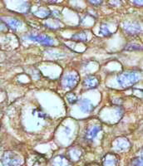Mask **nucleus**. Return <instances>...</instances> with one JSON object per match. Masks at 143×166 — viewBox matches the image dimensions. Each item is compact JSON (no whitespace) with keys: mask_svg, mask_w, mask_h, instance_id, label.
I'll use <instances>...</instances> for the list:
<instances>
[{"mask_svg":"<svg viewBox=\"0 0 143 166\" xmlns=\"http://www.w3.org/2000/svg\"><path fill=\"white\" fill-rule=\"evenodd\" d=\"M80 110L83 113H91L94 110V105L93 102L88 99H83L80 102Z\"/></svg>","mask_w":143,"mask_h":166,"instance_id":"1a4fd4ad","label":"nucleus"},{"mask_svg":"<svg viewBox=\"0 0 143 166\" xmlns=\"http://www.w3.org/2000/svg\"><path fill=\"white\" fill-rule=\"evenodd\" d=\"M72 40L76 41V42H86L87 40V34L85 31L78 33L74 35H72L71 37Z\"/></svg>","mask_w":143,"mask_h":166,"instance_id":"ddd939ff","label":"nucleus"},{"mask_svg":"<svg viewBox=\"0 0 143 166\" xmlns=\"http://www.w3.org/2000/svg\"><path fill=\"white\" fill-rule=\"evenodd\" d=\"M52 166H70V162L64 156L57 155L52 159Z\"/></svg>","mask_w":143,"mask_h":166,"instance_id":"9d476101","label":"nucleus"},{"mask_svg":"<svg viewBox=\"0 0 143 166\" xmlns=\"http://www.w3.org/2000/svg\"><path fill=\"white\" fill-rule=\"evenodd\" d=\"M2 163L4 166H21L22 159L14 152L7 151L3 154Z\"/></svg>","mask_w":143,"mask_h":166,"instance_id":"f03ea898","label":"nucleus"},{"mask_svg":"<svg viewBox=\"0 0 143 166\" xmlns=\"http://www.w3.org/2000/svg\"><path fill=\"white\" fill-rule=\"evenodd\" d=\"M86 166H100L98 164H96V163H92V164H89Z\"/></svg>","mask_w":143,"mask_h":166,"instance_id":"412c9836","label":"nucleus"},{"mask_svg":"<svg viewBox=\"0 0 143 166\" xmlns=\"http://www.w3.org/2000/svg\"><path fill=\"white\" fill-rule=\"evenodd\" d=\"M114 149L116 151H125L130 148V142L124 137L117 138L114 141Z\"/></svg>","mask_w":143,"mask_h":166,"instance_id":"423d86ee","label":"nucleus"},{"mask_svg":"<svg viewBox=\"0 0 143 166\" xmlns=\"http://www.w3.org/2000/svg\"><path fill=\"white\" fill-rule=\"evenodd\" d=\"M126 49H127V50H129V51L138 50V49H142V47H139V46H137V47H131V46L130 45V46H128V47H127Z\"/></svg>","mask_w":143,"mask_h":166,"instance_id":"6ab92c4d","label":"nucleus"},{"mask_svg":"<svg viewBox=\"0 0 143 166\" xmlns=\"http://www.w3.org/2000/svg\"><path fill=\"white\" fill-rule=\"evenodd\" d=\"M131 166H142V158H135L131 160Z\"/></svg>","mask_w":143,"mask_h":166,"instance_id":"f3484780","label":"nucleus"},{"mask_svg":"<svg viewBox=\"0 0 143 166\" xmlns=\"http://www.w3.org/2000/svg\"><path fill=\"white\" fill-rule=\"evenodd\" d=\"M33 114L35 115L36 116H37L38 118L43 119V120L47 119V117H48V116L43 112V110H39V109H35V110L33 111Z\"/></svg>","mask_w":143,"mask_h":166,"instance_id":"dca6fc26","label":"nucleus"},{"mask_svg":"<svg viewBox=\"0 0 143 166\" xmlns=\"http://www.w3.org/2000/svg\"><path fill=\"white\" fill-rule=\"evenodd\" d=\"M28 38H29V40L37 42L39 43L43 44V45H46V46H52V45H53V40L52 38H50L49 37L43 36V35H29Z\"/></svg>","mask_w":143,"mask_h":166,"instance_id":"0eeeda50","label":"nucleus"},{"mask_svg":"<svg viewBox=\"0 0 143 166\" xmlns=\"http://www.w3.org/2000/svg\"><path fill=\"white\" fill-rule=\"evenodd\" d=\"M66 98H67V101H68L69 104L71 105H74V104H77L78 102V97L77 96V95L73 92H67L66 94Z\"/></svg>","mask_w":143,"mask_h":166,"instance_id":"4468645a","label":"nucleus"},{"mask_svg":"<svg viewBox=\"0 0 143 166\" xmlns=\"http://www.w3.org/2000/svg\"><path fill=\"white\" fill-rule=\"evenodd\" d=\"M101 130L100 125H93V126L89 127L86 131V139L88 140H93L95 139L97 134Z\"/></svg>","mask_w":143,"mask_h":166,"instance_id":"6e6552de","label":"nucleus"},{"mask_svg":"<svg viewBox=\"0 0 143 166\" xmlns=\"http://www.w3.org/2000/svg\"><path fill=\"white\" fill-rule=\"evenodd\" d=\"M100 33L102 36L104 37H110L112 35V33L110 32V30L107 28V26L106 24H102V25L101 26Z\"/></svg>","mask_w":143,"mask_h":166,"instance_id":"2eb2a0df","label":"nucleus"},{"mask_svg":"<svg viewBox=\"0 0 143 166\" xmlns=\"http://www.w3.org/2000/svg\"><path fill=\"white\" fill-rule=\"evenodd\" d=\"M90 2L95 5H97V4L101 3V0H90Z\"/></svg>","mask_w":143,"mask_h":166,"instance_id":"aec40b11","label":"nucleus"},{"mask_svg":"<svg viewBox=\"0 0 143 166\" xmlns=\"http://www.w3.org/2000/svg\"><path fill=\"white\" fill-rule=\"evenodd\" d=\"M79 82V76L77 73H69L63 78V85L67 89H73Z\"/></svg>","mask_w":143,"mask_h":166,"instance_id":"7ed1b4c3","label":"nucleus"},{"mask_svg":"<svg viewBox=\"0 0 143 166\" xmlns=\"http://www.w3.org/2000/svg\"><path fill=\"white\" fill-rule=\"evenodd\" d=\"M142 74L140 72L136 71H131V72H125L121 73L117 76L116 81L118 84L123 88H129L135 85L137 81L141 79Z\"/></svg>","mask_w":143,"mask_h":166,"instance_id":"f257e3e1","label":"nucleus"},{"mask_svg":"<svg viewBox=\"0 0 143 166\" xmlns=\"http://www.w3.org/2000/svg\"><path fill=\"white\" fill-rule=\"evenodd\" d=\"M124 29L126 30L127 33H128L130 34H137L141 28H139V26L137 24H133V23H129V24H127L125 27H124Z\"/></svg>","mask_w":143,"mask_h":166,"instance_id":"f8f14e48","label":"nucleus"},{"mask_svg":"<svg viewBox=\"0 0 143 166\" xmlns=\"http://www.w3.org/2000/svg\"><path fill=\"white\" fill-rule=\"evenodd\" d=\"M118 163L119 158L114 153H108L102 159L103 166H117Z\"/></svg>","mask_w":143,"mask_h":166,"instance_id":"39448f33","label":"nucleus"},{"mask_svg":"<svg viewBox=\"0 0 143 166\" xmlns=\"http://www.w3.org/2000/svg\"><path fill=\"white\" fill-rule=\"evenodd\" d=\"M98 85H99V79L97 78V77L93 75L87 76L82 82V86L86 90L94 89L98 87Z\"/></svg>","mask_w":143,"mask_h":166,"instance_id":"20e7f679","label":"nucleus"},{"mask_svg":"<svg viewBox=\"0 0 143 166\" xmlns=\"http://www.w3.org/2000/svg\"><path fill=\"white\" fill-rule=\"evenodd\" d=\"M82 150L81 149H79L78 147H73L71 150H68V155L69 158L72 161H77L80 159L81 155H82Z\"/></svg>","mask_w":143,"mask_h":166,"instance_id":"9b49d317","label":"nucleus"},{"mask_svg":"<svg viewBox=\"0 0 143 166\" xmlns=\"http://www.w3.org/2000/svg\"><path fill=\"white\" fill-rule=\"evenodd\" d=\"M9 23H10L9 26L11 27V28L13 29H17L20 25H21L20 22H18V21H17V20H12V21H10Z\"/></svg>","mask_w":143,"mask_h":166,"instance_id":"a211bd4d","label":"nucleus"}]
</instances>
